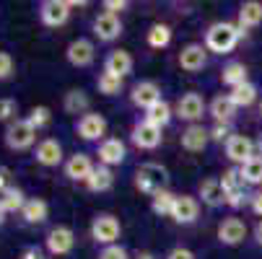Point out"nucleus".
<instances>
[{
	"label": "nucleus",
	"instance_id": "f257e3e1",
	"mask_svg": "<svg viewBox=\"0 0 262 259\" xmlns=\"http://www.w3.org/2000/svg\"><path fill=\"white\" fill-rule=\"evenodd\" d=\"M244 36V29L239 23H229V21H218L208 29L205 34V47L210 52H218V55H226L236 47V42Z\"/></svg>",
	"mask_w": 262,
	"mask_h": 259
},
{
	"label": "nucleus",
	"instance_id": "f03ea898",
	"mask_svg": "<svg viewBox=\"0 0 262 259\" xmlns=\"http://www.w3.org/2000/svg\"><path fill=\"white\" fill-rule=\"evenodd\" d=\"M166 181H169V171L161 163H143L135 171V187L143 195H156L161 190H166Z\"/></svg>",
	"mask_w": 262,
	"mask_h": 259
},
{
	"label": "nucleus",
	"instance_id": "7ed1b4c3",
	"mask_svg": "<svg viewBox=\"0 0 262 259\" xmlns=\"http://www.w3.org/2000/svg\"><path fill=\"white\" fill-rule=\"evenodd\" d=\"M122 233V226H120V220L115 215H109V213H101L94 218V223H91V239L96 244H104V246H112V244H117Z\"/></svg>",
	"mask_w": 262,
	"mask_h": 259
},
{
	"label": "nucleus",
	"instance_id": "20e7f679",
	"mask_svg": "<svg viewBox=\"0 0 262 259\" xmlns=\"http://www.w3.org/2000/svg\"><path fill=\"white\" fill-rule=\"evenodd\" d=\"M6 145L11 151H29L36 140V130L29 125V120H13L6 127Z\"/></svg>",
	"mask_w": 262,
	"mask_h": 259
},
{
	"label": "nucleus",
	"instance_id": "39448f33",
	"mask_svg": "<svg viewBox=\"0 0 262 259\" xmlns=\"http://www.w3.org/2000/svg\"><path fill=\"white\" fill-rule=\"evenodd\" d=\"M130 137H133L135 148H140V151H154V148L161 145V127H156V125L143 120V122H138L133 127Z\"/></svg>",
	"mask_w": 262,
	"mask_h": 259
},
{
	"label": "nucleus",
	"instance_id": "423d86ee",
	"mask_svg": "<svg viewBox=\"0 0 262 259\" xmlns=\"http://www.w3.org/2000/svg\"><path fill=\"white\" fill-rule=\"evenodd\" d=\"M68 16H70V3H65V0H45L39 6V18L50 29L62 26L68 21Z\"/></svg>",
	"mask_w": 262,
	"mask_h": 259
},
{
	"label": "nucleus",
	"instance_id": "0eeeda50",
	"mask_svg": "<svg viewBox=\"0 0 262 259\" xmlns=\"http://www.w3.org/2000/svg\"><path fill=\"white\" fill-rule=\"evenodd\" d=\"M47 251L55 254V256H62V254H70L73 246H76V233H73L68 226H57L47 233Z\"/></svg>",
	"mask_w": 262,
	"mask_h": 259
},
{
	"label": "nucleus",
	"instance_id": "6e6552de",
	"mask_svg": "<svg viewBox=\"0 0 262 259\" xmlns=\"http://www.w3.org/2000/svg\"><path fill=\"white\" fill-rule=\"evenodd\" d=\"M205 112V101L200 93L190 91V93H184L179 101H177V114L184 120V122H190V125H198V120L203 117Z\"/></svg>",
	"mask_w": 262,
	"mask_h": 259
},
{
	"label": "nucleus",
	"instance_id": "1a4fd4ad",
	"mask_svg": "<svg viewBox=\"0 0 262 259\" xmlns=\"http://www.w3.org/2000/svg\"><path fill=\"white\" fill-rule=\"evenodd\" d=\"M125 156H127V151H125V143L120 137H104L99 143V163L101 166H109L112 169V166L122 163Z\"/></svg>",
	"mask_w": 262,
	"mask_h": 259
},
{
	"label": "nucleus",
	"instance_id": "9d476101",
	"mask_svg": "<svg viewBox=\"0 0 262 259\" xmlns=\"http://www.w3.org/2000/svg\"><path fill=\"white\" fill-rule=\"evenodd\" d=\"M65 57H68V62L73 67H89L94 62V57H96V50H94V44L89 39H73L68 44V50H65Z\"/></svg>",
	"mask_w": 262,
	"mask_h": 259
},
{
	"label": "nucleus",
	"instance_id": "9b49d317",
	"mask_svg": "<svg viewBox=\"0 0 262 259\" xmlns=\"http://www.w3.org/2000/svg\"><path fill=\"white\" fill-rule=\"evenodd\" d=\"M130 101H133L138 109H151L156 101H161V88H159V83H154V81H140V83H135L133 91H130Z\"/></svg>",
	"mask_w": 262,
	"mask_h": 259
},
{
	"label": "nucleus",
	"instance_id": "f8f14e48",
	"mask_svg": "<svg viewBox=\"0 0 262 259\" xmlns=\"http://www.w3.org/2000/svg\"><path fill=\"white\" fill-rule=\"evenodd\" d=\"M76 132H78V137H83V140H104V135H106V120L101 117V114H94V112H89V114H83L81 120H78V125H76Z\"/></svg>",
	"mask_w": 262,
	"mask_h": 259
},
{
	"label": "nucleus",
	"instance_id": "ddd939ff",
	"mask_svg": "<svg viewBox=\"0 0 262 259\" xmlns=\"http://www.w3.org/2000/svg\"><path fill=\"white\" fill-rule=\"evenodd\" d=\"M34 158L39 166H60L62 163V145L55 140V137H45L39 140V145H36V151H34Z\"/></svg>",
	"mask_w": 262,
	"mask_h": 259
},
{
	"label": "nucleus",
	"instance_id": "4468645a",
	"mask_svg": "<svg viewBox=\"0 0 262 259\" xmlns=\"http://www.w3.org/2000/svg\"><path fill=\"white\" fill-rule=\"evenodd\" d=\"M247 239V226H244V220L239 218H226L223 223L218 226V241L221 244H226V246H236Z\"/></svg>",
	"mask_w": 262,
	"mask_h": 259
},
{
	"label": "nucleus",
	"instance_id": "2eb2a0df",
	"mask_svg": "<svg viewBox=\"0 0 262 259\" xmlns=\"http://www.w3.org/2000/svg\"><path fill=\"white\" fill-rule=\"evenodd\" d=\"M226 156H229L234 163L244 166V163L254 156V143H252L249 137H244V135H231L229 143H226Z\"/></svg>",
	"mask_w": 262,
	"mask_h": 259
},
{
	"label": "nucleus",
	"instance_id": "dca6fc26",
	"mask_svg": "<svg viewBox=\"0 0 262 259\" xmlns=\"http://www.w3.org/2000/svg\"><path fill=\"white\" fill-rule=\"evenodd\" d=\"M94 163L86 153H73L68 161H65V176L73 179V181H89V176L94 174Z\"/></svg>",
	"mask_w": 262,
	"mask_h": 259
},
{
	"label": "nucleus",
	"instance_id": "f3484780",
	"mask_svg": "<svg viewBox=\"0 0 262 259\" xmlns=\"http://www.w3.org/2000/svg\"><path fill=\"white\" fill-rule=\"evenodd\" d=\"M198 213H200L198 200L190 197V195H182V197H177V202H174L171 218H174V223L190 226V223H195V220H198Z\"/></svg>",
	"mask_w": 262,
	"mask_h": 259
},
{
	"label": "nucleus",
	"instance_id": "a211bd4d",
	"mask_svg": "<svg viewBox=\"0 0 262 259\" xmlns=\"http://www.w3.org/2000/svg\"><path fill=\"white\" fill-rule=\"evenodd\" d=\"M94 34L99 36L101 42H115L117 36L122 34V23L117 16H112V13H99L94 18Z\"/></svg>",
	"mask_w": 262,
	"mask_h": 259
},
{
	"label": "nucleus",
	"instance_id": "6ab92c4d",
	"mask_svg": "<svg viewBox=\"0 0 262 259\" xmlns=\"http://www.w3.org/2000/svg\"><path fill=\"white\" fill-rule=\"evenodd\" d=\"M205 62H208V55H205V47L203 44H187V47H182V52H179L182 70L198 73V70L205 67Z\"/></svg>",
	"mask_w": 262,
	"mask_h": 259
},
{
	"label": "nucleus",
	"instance_id": "aec40b11",
	"mask_svg": "<svg viewBox=\"0 0 262 259\" xmlns=\"http://www.w3.org/2000/svg\"><path fill=\"white\" fill-rule=\"evenodd\" d=\"M208 140H210V132L203 125H190L182 132V137H179L182 148H184V151H190V153H200L203 148L208 145Z\"/></svg>",
	"mask_w": 262,
	"mask_h": 259
},
{
	"label": "nucleus",
	"instance_id": "412c9836",
	"mask_svg": "<svg viewBox=\"0 0 262 259\" xmlns=\"http://www.w3.org/2000/svg\"><path fill=\"white\" fill-rule=\"evenodd\" d=\"M130 70H133V57H130V52L115 50V52L106 55V60H104V73H109V76H117V78H125Z\"/></svg>",
	"mask_w": 262,
	"mask_h": 259
},
{
	"label": "nucleus",
	"instance_id": "4be33fe9",
	"mask_svg": "<svg viewBox=\"0 0 262 259\" xmlns=\"http://www.w3.org/2000/svg\"><path fill=\"white\" fill-rule=\"evenodd\" d=\"M200 197L208 207H221L223 202H226V190H223L218 176H210V179L200 181Z\"/></svg>",
	"mask_w": 262,
	"mask_h": 259
},
{
	"label": "nucleus",
	"instance_id": "5701e85b",
	"mask_svg": "<svg viewBox=\"0 0 262 259\" xmlns=\"http://www.w3.org/2000/svg\"><path fill=\"white\" fill-rule=\"evenodd\" d=\"M236 114V104L231 101V96L226 93V96H215L213 101H210V117L215 120V125H229V120Z\"/></svg>",
	"mask_w": 262,
	"mask_h": 259
},
{
	"label": "nucleus",
	"instance_id": "b1692460",
	"mask_svg": "<svg viewBox=\"0 0 262 259\" xmlns=\"http://www.w3.org/2000/svg\"><path fill=\"white\" fill-rule=\"evenodd\" d=\"M47 213H50V207H47V202L39 200V197L26 200V205H24V210H21V215H24V220H26L29 226L45 223V220H47Z\"/></svg>",
	"mask_w": 262,
	"mask_h": 259
},
{
	"label": "nucleus",
	"instance_id": "393cba45",
	"mask_svg": "<svg viewBox=\"0 0 262 259\" xmlns=\"http://www.w3.org/2000/svg\"><path fill=\"white\" fill-rule=\"evenodd\" d=\"M112 184H115V174H112V169L99 163V166L94 169V174L89 176L86 187H89L91 192H109V190H112Z\"/></svg>",
	"mask_w": 262,
	"mask_h": 259
},
{
	"label": "nucleus",
	"instance_id": "a878e982",
	"mask_svg": "<svg viewBox=\"0 0 262 259\" xmlns=\"http://www.w3.org/2000/svg\"><path fill=\"white\" fill-rule=\"evenodd\" d=\"M62 109L68 114H89V96L81 88H73L62 99Z\"/></svg>",
	"mask_w": 262,
	"mask_h": 259
},
{
	"label": "nucleus",
	"instance_id": "bb28decb",
	"mask_svg": "<svg viewBox=\"0 0 262 259\" xmlns=\"http://www.w3.org/2000/svg\"><path fill=\"white\" fill-rule=\"evenodd\" d=\"M259 23H262V3H257V0L242 3V8H239V26L242 29H254Z\"/></svg>",
	"mask_w": 262,
	"mask_h": 259
},
{
	"label": "nucleus",
	"instance_id": "cd10ccee",
	"mask_svg": "<svg viewBox=\"0 0 262 259\" xmlns=\"http://www.w3.org/2000/svg\"><path fill=\"white\" fill-rule=\"evenodd\" d=\"M145 122H151V125H156V127H166L169 122H171V106H169V101H156L151 109H145Z\"/></svg>",
	"mask_w": 262,
	"mask_h": 259
},
{
	"label": "nucleus",
	"instance_id": "c85d7f7f",
	"mask_svg": "<svg viewBox=\"0 0 262 259\" xmlns=\"http://www.w3.org/2000/svg\"><path fill=\"white\" fill-rule=\"evenodd\" d=\"M221 81L226 86H231V88L247 83V65L244 62H229L226 67H223V73H221Z\"/></svg>",
	"mask_w": 262,
	"mask_h": 259
},
{
	"label": "nucleus",
	"instance_id": "c756f323",
	"mask_svg": "<svg viewBox=\"0 0 262 259\" xmlns=\"http://www.w3.org/2000/svg\"><path fill=\"white\" fill-rule=\"evenodd\" d=\"M221 184H223V190H226V197H229V195H239V192H244V176H242V169H236V166L226 169V171H223V176H221Z\"/></svg>",
	"mask_w": 262,
	"mask_h": 259
},
{
	"label": "nucleus",
	"instance_id": "7c9ffc66",
	"mask_svg": "<svg viewBox=\"0 0 262 259\" xmlns=\"http://www.w3.org/2000/svg\"><path fill=\"white\" fill-rule=\"evenodd\" d=\"M0 205H3L6 213H21L26 205V195L18 187H8L3 195H0Z\"/></svg>",
	"mask_w": 262,
	"mask_h": 259
},
{
	"label": "nucleus",
	"instance_id": "2f4dec72",
	"mask_svg": "<svg viewBox=\"0 0 262 259\" xmlns=\"http://www.w3.org/2000/svg\"><path fill=\"white\" fill-rule=\"evenodd\" d=\"M231 101L236 104V109L239 106H252L254 104V99H257V86L254 83H242V86H236V88H231Z\"/></svg>",
	"mask_w": 262,
	"mask_h": 259
},
{
	"label": "nucleus",
	"instance_id": "473e14b6",
	"mask_svg": "<svg viewBox=\"0 0 262 259\" xmlns=\"http://www.w3.org/2000/svg\"><path fill=\"white\" fill-rule=\"evenodd\" d=\"M174 202H177V195H171L169 190H161L151 197V210L156 215H171L174 210Z\"/></svg>",
	"mask_w": 262,
	"mask_h": 259
},
{
	"label": "nucleus",
	"instance_id": "72a5a7b5",
	"mask_svg": "<svg viewBox=\"0 0 262 259\" xmlns=\"http://www.w3.org/2000/svg\"><path fill=\"white\" fill-rule=\"evenodd\" d=\"M169 42H171V29L166 23H154L151 31H148V44L154 50H164L169 47Z\"/></svg>",
	"mask_w": 262,
	"mask_h": 259
},
{
	"label": "nucleus",
	"instance_id": "f704fd0d",
	"mask_svg": "<svg viewBox=\"0 0 262 259\" xmlns=\"http://www.w3.org/2000/svg\"><path fill=\"white\" fill-rule=\"evenodd\" d=\"M242 169V176H244V184H262V156H252Z\"/></svg>",
	"mask_w": 262,
	"mask_h": 259
},
{
	"label": "nucleus",
	"instance_id": "c9c22d12",
	"mask_svg": "<svg viewBox=\"0 0 262 259\" xmlns=\"http://www.w3.org/2000/svg\"><path fill=\"white\" fill-rule=\"evenodd\" d=\"M96 88H99V93H104V96H117V93L122 91V78L109 76V73H101V76L96 78Z\"/></svg>",
	"mask_w": 262,
	"mask_h": 259
},
{
	"label": "nucleus",
	"instance_id": "e433bc0d",
	"mask_svg": "<svg viewBox=\"0 0 262 259\" xmlns=\"http://www.w3.org/2000/svg\"><path fill=\"white\" fill-rule=\"evenodd\" d=\"M29 125L34 127V130H42V127H47L50 125V120H52V112H50V106H34L31 112H29Z\"/></svg>",
	"mask_w": 262,
	"mask_h": 259
},
{
	"label": "nucleus",
	"instance_id": "4c0bfd02",
	"mask_svg": "<svg viewBox=\"0 0 262 259\" xmlns=\"http://www.w3.org/2000/svg\"><path fill=\"white\" fill-rule=\"evenodd\" d=\"M16 101L13 99H0V122H13L16 120Z\"/></svg>",
	"mask_w": 262,
	"mask_h": 259
},
{
	"label": "nucleus",
	"instance_id": "58836bf2",
	"mask_svg": "<svg viewBox=\"0 0 262 259\" xmlns=\"http://www.w3.org/2000/svg\"><path fill=\"white\" fill-rule=\"evenodd\" d=\"M99 259H130L127 256V249L120 246V244H112V246H104L99 251Z\"/></svg>",
	"mask_w": 262,
	"mask_h": 259
},
{
	"label": "nucleus",
	"instance_id": "ea45409f",
	"mask_svg": "<svg viewBox=\"0 0 262 259\" xmlns=\"http://www.w3.org/2000/svg\"><path fill=\"white\" fill-rule=\"evenodd\" d=\"M13 76V57L8 52H0V81H8Z\"/></svg>",
	"mask_w": 262,
	"mask_h": 259
},
{
	"label": "nucleus",
	"instance_id": "a19ab883",
	"mask_svg": "<svg viewBox=\"0 0 262 259\" xmlns=\"http://www.w3.org/2000/svg\"><path fill=\"white\" fill-rule=\"evenodd\" d=\"M208 132H210V140H215V143H223V140L229 143V137H231V127H229V125H215V127L208 130Z\"/></svg>",
	"mask_w": 262,
	"mask_h": 259
},
{
	"label": "nucleus",
	"instance_id": "79ce46f5",
	"mask_svg": "<svg viewBox=\"0 0 262 259\" xmlns=\"http://www.w3.org/2000/svg\"><path fill=\"white\" fill-rule=\"evenodd\" d=\"M127 8L125 0H104V13H112V16H117Z\"/></svg>",
	"mask_w": 262,
	"mask_h": 259
},
{
	"label": "nucleus",
	"instance_id": "37998d69",
	"mask_svg": "<svg viewBox=\"0 0 262 259\" xmlns=\"http://www.w3.org/2000/svg\"><path fill=\"white\" fill-rule=\"evenodd\" d=\"M166 259H195V254L190 249H184V246H177V249H171L166 254Z\"/></svg>",
	"mask_w": 262,
	"mask_h": 259
},
{
	"label": "nucleus",
	"instance_id": "c03bdc74",
	"mask_svg": "<svg viewBox=\"0 0 262 259\" xmlns=\"http://www.w3.org/2000/svg\"><path fill=\"white\" fill-rule=\"evenodd\" d=\"M8 187H13V184H11V169L8 166H0V195H3Z\"/></svg>",
	"mask_w": 262,
	"mask_h": 259
},
{
	"label": "nucleus",
	"instance_id": "a18cd8bd",
	"mask_svg": "<svg viewBox=\"0 0 262 259\" xmlns=\"http://www.w3.org/2000/svg\"><path fill=\"white\" fill-rule=\"evenodd\" d=\"M21 259H42V251L36 249V246H26L21 251Z\"/></svg>",
	"mask_w": 262,
	"mask_h": 259
},
{
	"label": "nucleus",
	"instance_id": "49530a36",
	"mask_svg": "<svg viewBox=\"0 0 262 259\" xmlns=\"http://www.w3.org/2000/svg\"><path fill=\"white\" fill-rule=\"evenodd\" d=\"M252 210H254L257 215H262V192L252 197Z\"/></svg>",
	"mask_w": 262,
	"mask_h": 259
},
{
	"label": "nucleus",
	"instance_id": "de8ad7c7",
	"mask_svg": "<svg viewBox=\"0 0 262 259\" xmlns=\"http://www.w3.org/2000/svg\"><path fill=\"white\" fill-rule=\"evenodd\" d=\"M254 239H257V244L262 246V220H259V223L254 226Z\"/></svg>",
	"mask_w": 262,
	"mask_h": 259
},
{
	"label": "nucleus",
	"instance_id": "09e8293b",
	"mask_svg": "<svg viewBox=\"0 0 262 259\" xmlns=\"http://www.w3.org/2000/svg\"><path fill=\"white\" fill-rule=\"evenodd\" d=\"M138 259H156V256H154L151 251H140V254H138Z\"/></svg>",
	"mask_w": 262,
	"mask_h": 259
},
{
	"label": "nucleus",
	"instance_id": "8fccbe9b",
	"mask_svg": "<svg viewBox=\"0 0 262 259\" xmlns=\"http://www.w3.org/2000/svg\"><path fill=\"white\" fill-rule=\"evenodd\" d=\"M6 215H8V213L3 210V205H0V226H3V220H6Z\"/></svg>",
	"mask_w": 262,
	"mask_h": 259
},
{
	"label": "nucleus",
	"instance_id": "3c124183",
	"mask_svg": "<svg viewBox=\"0 0 262 259\" xmlns=\"http://www.w3.org/2000/svg\"><path fill=\"white\" fill-rule=\"evenodd\" d=\"M259 114H262V104H259Z\"/></svg>",
	"mask_w": 262,
	"mask_h": 259
}]
</instances>
